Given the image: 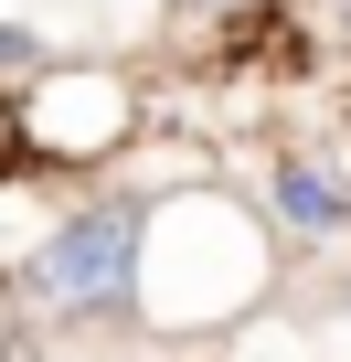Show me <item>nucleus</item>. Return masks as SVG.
Returning a JSON list of instances; mask_svg holds the SVG:
<instances>
[{
    "label": "nucleus",
    "mask_w": 351,
    "mask_h": 362,
    "mask_svg": "<svg viewBox=\"0 0 351 362\" xmlns=\"http://www.w3.org/2000/svg\"><path fill=\"white\" fill-rule=\"evenodd\" d=\"M277 298V224L234 203L224 181H170L149 192V245H138V320L149 330H234Z\"/></svg>",
    "instance_id": "1"
},
{
    "label": "nucleus",
    "mask_w": 351,
    "mask_h": 362,
    "mask_svg": "<svg viewBox=\"0 0 351 362\" xmlns=\"http://www.w3.org/2000/svg\"><path fill=\"white\" fill-rule=\"evenodd\" d=\"M138 245H149V192H85L22 267V298L43 320H138Z\"/></svg>",
    "instance_id": "2"
},
{
    "label": "nucleus",
    "mask_w": 351,
    "mask_h": 362,
    "mask_svg": "<svg viewBox=\"0 0 351 362\" xmlns=\"http://www.w3.org/2000/svg\"><path fill=\"white\" fill-rule=\"evenodd\" d=\"M11 128H22V149H32V160L96 170V160H117V149L138 139V86H128V75H107V64H54V75H32V86H22Z\"/></svg>",
    "instance_id": "3"
},
{
    "label": "nucleus",
    "mask_w": 351,
    "mask_h": 362,
    "mask_svg": "<svg viewBox=\"0 0 351 362\" xmlns=\"http://www.w3.org/2000/svg\"><path fill=\"white\" fill-rule=\"evenodd\" d=\"M266 203L287 235H351V170L330 149H287V160H266Z\"/></svg>",
    "instance_id": "4"
},
{
    "label": "nucleus",
    "mask_w": 351,
    "mask_h": 362,
    "mask_svg": "<svg viewBox=\"0 0 351 362\" xmlns=\"http://www.w3.org/2000/svg\"><path fill=\"white\" fill-rule=\"evenodd\" d=\"M54 224H64V203H54V192H32V181H0V267H11V277L43 256V235H54Z\"/></svg>",
    "instance_id": "5"
},
{
    "label": "nucleus",
    "mask_w": 351,
    "mask_h": 362,
    "mask_svg": "<svg viewBox=\"0 0 351 362\" xmlns=\"http://www.w3.org/2000/svg\"><path fill=\"white\" fill-rule=\"evenodd\" d=\"M0 75H54L43 33H22V22H0Z\"/></svg>",
    "instance_id": "6"
},
{
    "label": "nucleus",
    "mask_w": 351,
    "mask_h": 362,
    "mask_svg": "<svg viewBox=\"0 0 351 362\" xmlns=\"http://www.w3.org/2000/svg\"><path fill=\"white\" fill-rule=\"evenodd\" d=\"M192 22H234V11H256V0H182Z\"/></svg>",
    "instance_id": "7"
},
{
    "label": "nucleus",
    "mask_w": 351,
    "mask_h": 362,
    "mask_svg": "<svg viewBox=\"0 0 351 362\" xmlns=\"http://www.w3.org/2000/svg\"><path fill=\"white\" fill-rule=\"evenodd\" d=\"M0 117H11V107H0Z\"/></svg>",
    "instance_id": "8"
},
{
    "label": "nucleus",
    "mask_w": 351,
    "mask_h": 362,
    "mask_svg": "<svg viewBox=\"0 0 351 362\" xmlns=\"http://www.w3.org/2000/svg\"><path fill=\"white\" fill-rule=\"evenodd\" d=\"M340 298H351V288H340Z\"/></svg>",
    "instance_id": "9"
}]
</instances>
